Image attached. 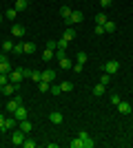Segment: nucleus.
Instances as JSON below:
<instances>
[{"instance_id": "nucleus-48", "label": "nucleus", "mask_w": 133, "mask_h": 148, "mask_svg": "<svg viewBox=\"0 0 133 148\" xmlns=\"http://www.w3.org/2000/svg\"><path fill=\"white\" fill-rule=\"evenodd\" d=\"M27 2H29V0H27Z\"/></svg>"}, {"instance_id": "nucleus-10", "label": "nucleus", "mask_w": 133, "mask_h": 148, "mask_svg": "<svg viewBox=\"0 0 133 148\" xmlns=\"http://www.w3.org/2000/svg\"><path fill=\"white\" fill-rule=\"evenodd\" d=\"M104 91H107V86H104V84H95V86L91 88V93H93L95 97H102V95H104Z\"/></svg>"}, {"instance_id": "nucleus-25", "label": "nucleus", "mask_w": 133, "mask_h": 148, "mask_svg": "<svg viewBox=\"0 0 133 148\" xmlns=\"http://www.w3.org/2000/svg\"><path fill=\"white\" fill-rule=\"evenodd\" d=\"M69 146H71V148H84V144H82V139H80V137H76V139H71Z\"/></svg>"}, {"instance_id": "nucleus-43", "label": "nucleus", "mask_w": 133, "mask_h": 148, "mask_svg": "<svg viewBox=\"0 0 133 148\" xmlns=\"http://www.w3.org/2000/svg\"><path fill=\"white\" fill-rule=\"evenodd\" d=\"M31 73H33L31 69H22V75H25V77H31Z\"/></svg>"}, {"instance_id": "nucleus-4", "label": "nucleus", "mask_w": 133, "mask_h": 148, "mask_svg": "<svg viewBox=\"0 0 133 148\" xmlns=\"http://www.w3.org/2000/svg\"><path fill=\"white\" fill-rule=\"evenodd\" d=\"M16 124H18L16 117H5V124H2V128H0V130H2V133H5V130H13V128H16Z\"/></svg>"}, {"instance_id": "nucleus-9", "label": "nucleus", "mask_w": 133, "mask_h": 148, "mask_svg": "<svg viewBox=\"0 0 133 148\" xmlns=\"http://www.w3.org/2000/svg\"><path fill=\"white\" fill-rule=\"evenodd\" d=\"M11 36L13 38H22V36H25V27H22V25H13L11 27Z\"/></svg>"}, {"instance_id": "nucleus-26", "label": "nucleus", "mask_w": 133, "mask_h": 148, "mask_svg": "<svg viewBox=\"0 0 133 148\" xmlns=\"http://www.w3.org/2000/svg\"><path fill=\"white\" fill-rule=\"evenodd\" d=\"M107 20H109V18L104 16V13H98V16H95V25H100V27H102L104 22H107Z\"/></svg>"}, {"instance_id": "nucleus-47", "label": "nucleus", "mask_w": 133, "mask_h": 148, "mask_svg": "<svg viewBox=\"0 0 133 148\" xmlns=\"http://www.w3.org/2000/svg\"><path fill=\"white\" fill-rule=\"evenodd\" d=\"M0 91H2V86H0Z\"/></svg>"}, {"instance_id": "nucleus-45", "label": "nucleus", "mask_w": 133, "mask_h": 148, "mask_svg": "<svg viewBox=\"0 0 133 148\" xmlns=\"http://www.w3.org/2000/svg\"><path fill=\"white\" fill-rule=\"evenodd\" d=\"M2 124H5V117H2V115H0V128H2Z\"/></svg>"}, {"instance_id": "nucleus-32", "label": "nucleus", "mask_w": 133, "mask_h": 148, "mask_svg": "<svg viewBox=\"0 0 133 148\" xmlns=\"http://www.w3.org/2000/svg\"><path fill=\"white\" fill-rule=\"evenodd\" d=\"M60 16H62V18H69V16H71V9H69V7H62V9H60Z\"/></svg>"}, {"instance_id": "nucleus-28", "label": "nucleus", "mask_w": 133, "mask_h": 148, "mask_svg": "<svg viewBox=\"0 0 133 148\" xmlns=\"http://www.w3.org/2000/svg\"><path fill=\"white\" fill-rule=\"evenodd\" d=\"M13 53H16V56L25 53V44H13Z\"/></svg>"}, {"instance_id": "nucleus-12", "label": "nucleus", "mask_w": 133, "mask_h": 148, "mask_svg": "<svg viewBox=\"0 0 133 148\" xmlns=\"http://www.w3.org/2000/svg\"><path fill=\"white\" fill-rule=\"evenodd\" d=\"M18 124H20V130H22V133H31L33 124L29 122V119H22V122H18Z\"/></svg>"}, {"instance_id": "nucleus-38", "label": "nucleus", "mask_w": 133, "mask_h": 148, "mask_svg": "<svg viewBox=\"0 0 133 148\" xmlns=\"http://www.w3.org/2000/svg\"><path fill=\"white\" fill-rule=\"evenodd\" d=\"M67 44H69V40H58V49H67Z\"/></svg>"}, {"instance_id": "nucleus-3", "label": "nucleus", "mask_w": 133, "mask_h": 148, "mask_svg": "<svg viewBox=\"0 0 133 148\" xmlns=\"http://www.w3.org/2000/svg\"><path fill=\"white\" fill-rule=\"evenodd\" d=\"M25 135H27V133H22V130H13V135H11L13 146H22V142H25Z\"/></svg>"}, {"instance_id": "nucleus-22", "label": "nucleus", "mask_w": 133, "mask_h": 148, "mask_svg": "<svg viewBox=\"0 0 133 148\" xmlns=\"http://www.w3.org/2000/svg\"><path fill=\"white\" fill-rule=\"evenodd\" d=\"M49 86H51V84H49V82H44V80L38 82V91L40 93H47V91H49Z\"/></svg>"}, {"instance_id": "nucleus-23", "label": "nucleus", "mask_w": 133, "mask_h": 148, "mask_svg": "<svg viewBox=\"0 0 133 148\" xmlns=\"http://www.w3.org/2000/svg\"><path fill=\"white\" fill-rule=\"evenodd\" d=\"M100 84L109 86V84H111V75H109V73H102V75H100Z\"/></svg>"}, {"instance_id": "nucleus-31", "label": "nucleus", "mask_w": 133, "mask_h": 148, "mask_svg": "<svg viewBox=\"0 0 133 148\" xmlns=\"http://www.w3.org/2000/svg\"><path fill=\"white\" fill-rule=\"evenodd\" d=\"M56 58H58V60L67 58V49H56Z\"/></svg>"}, {"instance_id": "nucleus-17", "label": "nucleus", "mask_w": 133, "mask_h": 148, "mask_svg": "<svg viewBox=\"0 0 133 148\" xmlns=\"http://www.w3.org/2000/svg\"><path fill=\"white\" fill-rule=\"evenodd\" d=\"M60 88H62V93H69V91H73V82H60Z\"/></svg>"}, {"instance_id": "nucleus-8", "label": "nucleus", "mask_w": 133, "mask_h": 148, "mask_svg": "<svg viewBox=\"0 0 133 148\" xmlns=\"http://www.w3.org/2000/svg\"><path fill=\"white\" fill-rule=\"evenodd\" d=\"M42 80L44 82H56V71H51V69H47V71H42Z\"/></svg>"}, {"instance_id": "nucleus-14", "label": "nucleus", "mask_w": 133, "mask_h": 148, "mask_svg": "<svg viewBox=\"0 0 133 148\" xmlns=\"http://www.w3.org/2000/svg\"><path fill=\"white\" fill-rule=\"evenodd\" d=\"M13 69H11V64L9 62H0V73H5V75H9Z\"/></svg>"}, {"instance_id": "nucleus-5", "label": "nucleus", "mask_w": 133, "mask_h": 148, "mask_svg": "<svg viewBox=\"0 0 133 148\" xmlns=\"http://www.w3.org/2000/svg\"><path fill=\"white\" fill-rule=\"evenodd\" d=\"M13 117L18 119V122H22V119H27V108L22 104L18 106V108H16V113H13Z\"/></svg>"}, {"instance_id": "nucleus-2", "label": "nucleus", "mask_w": 133, "mask_h": 148, "mask_svg": "<svg viewBox=\"0 0 133 148\" xmlns=\"http://www.w3.org/2000/svg\"><path fill=\"white\" fill-rule=\"evenodd\" d=\"M22 80H25V75H22V69H13L11 73H9V82H11V84H20Z\"/></svg>"}, {"instance_id": "nucleus-30", "label": "nucleus", "mask_w": 133, "mask_h": 148, "mask_svg": "<svg viewBox=\"0 0 133 148\" xmlns=\"http://www.w3.org/2000/svg\"><path fill=\"white\" fill-rule=\"evenodd\" d=\"M87 60H89V58H87V53H78V56H76V62H78V64H84Z\"/></svg>"}, {"instance_id": "nucleus-34", "label": "nucleus", "mask_w": 133, "mask_h": 148, "mask_svg": "<svg viewBox=\"0 0 133 148\" xmlns=\"http://www.w3.org/2000/svg\"><path fill=\"white\" fill-rule=\"evenodd\" d=\"M16 13H18V11H16V9H7V13H5V18H16Z\"/></svg>"}, {"instance_id": "nucleus-13", "label": "nucleus", "mask_w": 133, "mask_h": 148, "mask_svg": "<svg viewBox=\"0 0 133 148\" xmlns=\"http://www.w3.org/2000/svg\"><path fill=\"white\" fill-rule=\"evenodd\" d=\"M27 7H29L27 0H16V7H13V9H16V11H27Z\"/></svg>"}, {"instance_id": "nucleus-6", "label": "nucleus", "mask_w": 133, "mask_h": 148, "mask_svg": "<svg viewBox=\"0 0 133 148\" xmlns=\"http://www.w3.org/2000/svg\"><path fill=\"white\" fill-rule=\"evenodd\" d=\"M0 93H5V95H13V93H18V84H11V82H9V84L2 86V91H0Z\"/></svg>"}, {"instance_id": "nucleus-21", "label": "nucleus", "mask_w": 133, "mask_h": 148, "mask_svg": "<svg viewBox=\"0 0 133 148\" xmlns=\"http://www.w3.org/2000/svg\"><path fill=\"white\" fill-rule=\"evenodd\" d=\"M58 62H60V69H67V71H69V69L73 66V64H71V60H69V56H67V58H62V60H58Z\"/></svg>"}, {"instance_id": "nucleus-41", "label": "nucleus", "mask_w": 133, "mask_h": 148, "mask_svg": "<svg viewBox=\"0 0 133 148\" xmlns=\"http://www.w3.org/2000/svg\"><path fill=\"white\" fill-rule=\"evenodd\" d=\"M71 71H76V73H80V71H82V64H78V62H76V64L71 66Z\"/></svg>"}, {"instance_id": "nucleus-1", "label": "nucleus", "mask_w": 133, "mask_h": 148, "mask_svg": "<svg viewBox=\"0 0 133 148\" xmlns=\"http://www.w3.org/2000/svg\"><path fill=\"white\" fill-rule=\"evenodd\" d=\"M118 69H120V62H118V60H109L107 64L102 66V71L109 73V75H113V73H118Z\"/></svg>"}, {"instance_id": "nucleus-19", "label": "nucleus", "mask_w": 133, "mask_h": 148, "mask_svg": "<svg viewBox=\"0 0 133 148\" xmlns=\"http://www.w3.org/2000/svg\"><path fill=\"white\" fill-rule=\"evenodd\" d=\"M102 27H104V33H113L115 31V22H111V20H107Z\"/></svg>"}, {"instance_id": "nucleus-29", "label": "nucleus", "mask_w": 133, "mask_h": 148, "mask_svg": "<svg viewBox=\"0 0 133 148\" xmlns=\"http://www.w3.org/2000/svg\"><path fill=\"white\" fill-rule=\"evenodd\" d=\"M36 51V44L33 42H25V53H33Z\"/></svg>"}, {"instance_id": "nucleus-39", "label": "nucleus", "mask_w": 133, "mask_h": 148, "mask_svg": "<svg viewBox=\"0 0 133 148\" xmlns=\"http://www.w3.org/2000/svg\"><path fill=\"white\" fill-rule=\"evenodd\" d=\"M95 36H104V27L95 25Z\"/></svg>"}, {"instance_id": "nucleus-36", "label": "nucleus", "mask_w": 133, "mask_h": 148, "mask_svg": "<svg viewBox=\"0 0 133 148\" xmlns=\"http://www.w3.org/2000/svg\"><path fill=\"white\" fill-rule=\"evenodd\" d=\"M31 80H33V82H40V80H42V73H38V71H33V73H31Z\"/></svg>"}, {"instance_id": "nucleus-35", "label": "nucleus", "mask_w": 133, "mask_h": 148, "mask_svg": "<svg viewBox=\"0 0 133 148\" xmlns=\"http://www.w3.org/2000/svg\"><path fill=\"white\" fill-rule=\"evenodd\" d=\"M47 49L56 51V49H58V42H56V40H49V42H47Z\"/></svg>"}, {"instance_id": "nucleus-11", "label": "nucleus", "mask_w": 133, "mask_h": 148, "mask_svg": "<svg viewBox=\"0 0 133 148\" xmlns=\"http://www.w3.org/2000/svg\"><path fill=\"white\" fill-rule=\"evenodd\" d=\"M49 122L51 124H62V113H60V111H53L49 115Z\"/></svg>"}, {"instance_id": "nucleus-44", "label": "nucleus", "mask_w": 133, "mask_h": 148, "mask_svg": "<svg viewBox=\"0 0 133 148\" xmlns=\"http://www.w3.org/2000/svg\"><path fill=\"white\" fill-rule=\"evenodd\" d=\"M0 62H9V56H7V53H0Z\"/></svg>"}, {"instance_id": "nucleus-16", "label": "nucleus", "mask_w": 133, "mask_h": 148, "mask_svg": "<svg viewBox=\"0 0 133 148\" xmlns=\"http://www.w3.org/2000/svg\"><path fill=\"white\" fill-rule=\"evenodd\" d=\"M53 58H56V51H51V49H44V53H42V60H44V62L53 60Z\"/></svg>"}, {"instance_id": "nucleus-42", "label": "nucleus", "mask_w": 133, "mask_h": 148, "mask_svg": "<svg viewBox=\"0 0 133 148\" xmlns=\"http://www.w3.org/2000/svg\"><path fill=\"white\" fill-rule=\"evenodd\" d=\"M111 2H113V0H100V5H102V9H107V7L111 5Z\"/></svg>"}, {"instance_id": "nucleus-7", "label": "nucleus", "mask_w": 133, "mask_h": 148, "mask_svg": "<svg viewBox=\"0 0 133 148\" xmlns=\"http://www.w3.org/2000/svg\"><path fill=\"white\" fill-rule=\"evenodd\" d=\"M118 111H120V115H129L133 108H131V104H129V102H122V99H120V104H118Z\"/></svg>"}, {"instance_id": "nucleus-40", "label": "nucleus", "mask_w": 133, "mask_h": 148, "mask_svg": "<svg viewBox=\"0 0 133 148\" xmlns=\"http://www.w3.org/2000/svg\"><path fill=\"white\" fill-rule=\"evenodd\" d=\"M13 102H16V104H22V95H18V93H13Z\"/></svg>"}, {"instance_id": "nucleus-46", "label": "nucleus", "mask_w": 133, "mask_h": 148, "mask_svg": "<svg viewBox=\"0 0 133 148\" xmlns=\"http://www.w3.org/2000/svg\"><path fill=\"white\" fill-rule=\"evenodd\" d=\"M0 22H2V16H0Z\"/></svg>"}, {"instance_id": "nucleus-27", "label": "nucleus", "mask_w": 133, "mask_h": 148, "mask_svg": "<svg viewBox=\"0 0 133 148\" xmlns=\"http://www.w3.org/2000/svg\"><path fill=\"white\" fill-rule=\"evenodd\" d=\"M82 144H84V148H93V146H95V142H93V139H91L89 135H87V137L82 139Z\"/></svg>"}, {"instance_id": "nucleus-33", "label": "nucleus", "mask_w": 133, "mask_h": 148, "mask_svg": "<svg viewBox=\"0 0 133 148\" xmlns=\"http://www.w3.org/2000/svg\"><path fill=\"white\" fill-rule=\"evenodd\" d=\"M111 104H120V95H118V93H111Z\"/></svg>"}, {"instance_id": "nucleus-20", "label": "nucleus", "mask_w": 133, "mask_h": 148, "mask_svg": "<svg viewBox=\"0 0 133 148\" xmlns=\"http://www.w3.org/2000/svg\"><path fill=\"white\" fill-rule=\"evenodd\" d=\"M2 51H5V53H11L13 51V40H5V42H2Z\"/></svg>"}, {"instance_id": "nucleus-15", "label": "nucleus", "mask_w": 133, "mask_h": 148, "mask_svg": "<svg viewBox=\"0 0 133 148\" xmlns=\"http://www.w3.org/2000/svg\"><path fill=\"white\" fill-rule=\"evenodd\" d=\"M64 40H69V42H71V40H73V38H76V29H71V27H67V31H64Z\"/></svg>"}, {"instance_id": "nucleus-24", "label": "nucleus", "mask_w": 133, "mask_h": 148, "mask_svg": "<svg viewBox=\"0 0 133 148\" xmlns=\"http://www.w3.org/2000/svg\"><path fill=\"white\" fill-rule=\"evenodd\" d=\"M18 106H20V104H16V102H13V99H11V102H9V104H7L5 108H7V113H11V115H13V113H16V108H18Z\"/></svg>"}, {"instance_id": "nucleus-37", "label": "nucleus", "mask_w": 133, "mask_h": 148, "mask_svg": "<svg viewBox=\"0 0 133 148\" xmlns=\"http://www.w3.org/2000/svg\"><path fill=\"white\" fill-rule=\"evenodd\" d=\"M22 146H25V148H36V142H31V139H25V142H22Z\"/></svg>"}, {"instance_id": "nucleus-18", "label": "nucleus", "mask_w": 133, "mask_h": 148, "mask_svg": "<svg viewBox=\"0 0 133 148\" xmlns=\"http://www.w3.org/2000/svg\"><path fill=\"white\" fill-rule=\"evenodd\" d=\"M49 93H51V95H56V97H58V95L62 93V88H60V84H53V82H51V86H49Z\"/></svg>"}]
</instances>
